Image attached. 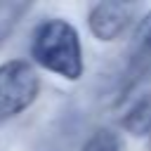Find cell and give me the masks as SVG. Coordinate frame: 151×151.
I'll return each instance as SVG.
<instances>
[{
    "label": "cell",
    "instance_id": "obj_1",
    "mask_svg": "<svg viewBox=\"0 0 151 151\" xmlns=\"http://www.w3.org/2000/svg\"><path fill=\"white\" fill-rule=\"evenodd\" d=\"M31 57L40 68L66 80H78L85 68L78 31L66 19H45L33 28Z\"/></svg>",
    "mask_w": 151,
    "mask_h": 151
},
{
    "label": "cell",
    "instance_id": "obj_2",
    "mask_svg": "<svg viewBox=\"0 0 151 151\" xmlns=\"http://www.w3.org/2000/svg\"><path fill=\"white\" fill-rule=\"evenodd\" d=\"M40 92V78L31 61L9 59L0 64V123L26 111Z\"/></svg>",
    "mask_w": 151,
    "mask_h": 151
},
{
    "label": "cell",
    "instance_id": "obj_3",
    "mask_svg": "<svg viewBox=\"0 0 151 151\" xmlns=\"http://www.w3.org/2000/svg\"><path fill=\"white\" fill-rule=\"evenodd\" d=\"M132 14H134V5H130V2L101 0V2L92 5L90 14H87V26L97 40L111 42L127 28Z\"/></svg>",
    "mask_w": 151,
    "mask_h": 151
},
{
    "label": "cell",
    "instance_id": "obj_4",
    "mask_svg": "<svg viewBox=\"0 0 151 151\" xmlns=\"http://www.w3.org/2000/svg\"><path fill=\"white\" fill-rule=\"evenodd\" d=\"M120 125L125 132H130L132 137H144V134H151V94L144 92L139 94L130 109L123 113L120 118Z\"/></svg>",
    "mask_w": 151,
    "mask_h": 151
},
{
    "label": "cell",
    "instance_id": "obj_5",
    "mask_svg": "<svg viewBox=\"0 0 151 151\" xmlns=\"http://www.w3.org/2000/svg\"><path fill=\"white\" fill-rule=\"evenodd\" d=\"M130 59L132 64H142L151 59V9L142 14L132 31V42H130Z\"/></svg>",
    "mask_w": 151,
    "mask_h": 151
},
{
    "label": "cell",
    "instance_id": "obj_6",
    "mask_svg": "<svg viewBox=\"0 0 151 151\" xmlns=\"http://www.w3.org/2000/svg\"><path fill=\"white\" fill-rule=\"evenodd\" d=\"M80 151H120V139L113 130L99 127L87 137V142L83 144Z\"/></svg>",
    "mask_w": 151,
    "mask_h": 151
}]
</instances>
